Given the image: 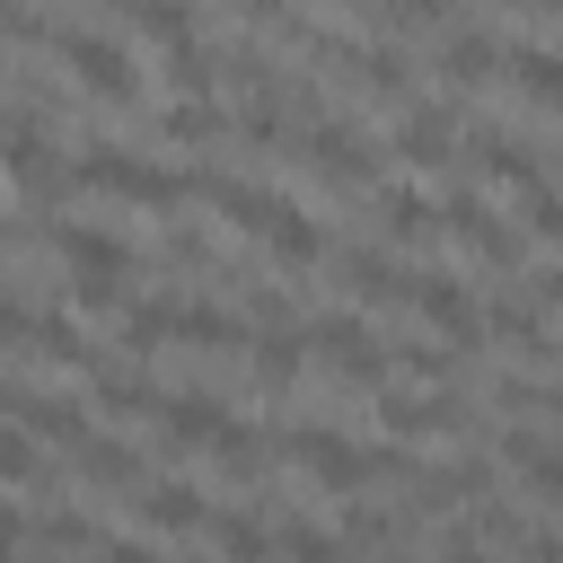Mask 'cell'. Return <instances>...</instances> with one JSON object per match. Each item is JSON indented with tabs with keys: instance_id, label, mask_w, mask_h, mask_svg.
<instances>
[{
	"instance_id": "6da1fadb",
	"label": "cell",
	"mask_w": 563,
	"mask_h": 563,
	"mask_svg": "<svg viewBox=\"0 0 563 563\" xmlns=\"http://www.w3.org/2000/svg\"><path fill=\"white\" fill-rule=\"evenodd\" d=\"M79 185L123 194V202H150V211H185V202H194V167H150V158H132L114 132H88V150H79Z\"/></svg>"
},
{
	"instance_id": "7a4b0ae2",
	"label": "cell",
	"mask_w": 563,
	"mask_h": 563,
	"mask_svg": "<svg viewBox=\"0 0 563 563\" xmlns=\"http://www.w3.org/2000/svg\"><path fill=\"white\" fill-rule=\"evenodd\" d=\"M53 53H62V70H79L88 97H106V106H141V62H132V44H123L114 26L53 18Z\"/></svg>"
},
{
	"instance_id": "3957f363",
	"label": "cell",
	"mask_w": 563,
	"mask_h": 563,
	"mask_svg": "<svg viewBox=\"0 0 563 563\" xmlns=\"http://www.w3.org/2000/svg\"><path fill=\"white\" fill-rule=\"evenodd\" d=\"M299 343H308L343 387H378V378H387V343H378V325H369L361 308H325V317H308Z\"/></svg>"
},
{
	"instance_id": "277c9868",
	"label": "cell",
	"mask_w": 563,
	"mask_h": 563,
	"mask_svg": "<svg viewBox=\"0 0 563 563\" xmlns=\"http://www.w3.org/2000/svg\"><path fill=\"white\" fill-rule=\"evenodd\" d=\"M299 150H308V167L334 185V194H352V185H378V141H369V123L361 114H325L317 132H299Z\"/></svg>"
},
{
	"instance_id": "5b68a950",
	"label": "cell",
	"mask_w": 563,
	"mask_h": 563,
	"mask_svg": "<svg viewBox=\"0 0 563 563\" xmlns=\"http://www.w3.org/2000/svg\"><path fill=\"white\" fill-rule=\"evenodd\" d=\"M18 238H44L79 282H132V264H141V246L97 229V220H44V229H18Z\"/></svg>"
},
{
	"instance_id": "8992f818",
	"label": "cell",
	"mask_w": 563,
	"mask_h": 563,
	"mask_svg": "<svg viewBox=\"0 0 563 563\" xmlns=\"http://www.w3.org/2000/svg\"><path fill=\"white\" fill-rule=\"evenodd\" d=\"M325 273H334L343 299H361V308H405L413 282H422V264H396L378 238H361V246H325Z\"/></svg>"
},
{
	"instance_id": "52a82bcc",
	"label": "cell",
	"mask_w": 563,
	"mask_h": 563,
	"mask_svg": "<svg viewBox=\"0 0 563 563\" xmlns=\"http://www.w3.org/2000/svg\"><path fill=\"white\" fill-rule=\"evenodd\" d=\"M282 457H290V466H308V475H317L325 493H343V501L361 493V449H352L325 413H299V422L282 431Z\"/></svg>"
},
{
	"instance_id": "ba28073f",
	"label": "cell",
	"mask_w": 563,
	"mask_h": 563,
	"mask_svg": "<svg viewBox=\"0 0 563 563\" xmlns=\"http://www.w3.org/2000/svg\"><path fill=\"white\" fill-rule=\"evenodd\" d=\"M194 194H202L211 211H229L238 229H255V238H273L282 211H290L282 185H264V176H229V167H194Z\"/></svg>"
},
{
	"instance_id": "9c48e42d",
	"label": "cell",
	"mask_w": 563,
	"mask_h": 563,
	"mask_svg": "<svg viewBox=\"0 0 563 563\" xmlns=\"http://www.w3.org/2000/svg\"><path fill=\"white\" fill-rule=\"evenodd\" d=\"M378 422H387L396 449H413V440L466 431V422H475V396H457V387H431V396H378Z\"/></svg>"
},
{
	"instance_id": "30bf717a",
	"label": "cell",
	"mask_w": 563,
	"mask_h": 563,
	"mask_svg": "<svg viewBox=\"0 0 563 563\" xmlns=\"http://www.w3.org/2000/svg\"><path fill=\"white\" fill-rule=\"evenodd\" d=\"M440 229H457V238H466V246H475L484 264H501V273H510V264L528 255V238H519V229H510V220H501V211H493V202H484L475 185H457V194L440 202Z\"/></svg>"
},
{
	"instance_id": "8fae6325",
	"label": "cell",
	"mask_w": 563,
	"mask_h": 563,
	"mask_svg": "<svg viewBox=\"0 0 563 563\" xmlns=\"http://www.w3.org/2000/svg\"><path fill=\"white\" fill-rule=\"evenodd\" d=\"M396 158L405 167H449L457 158V97H413L396 114Z\"/></svg>"
},
{
	"instance_id": "7c38bea8",
	"label": "cell",
	"mask_w": 563,
	"mask_h": 563,
	"mask_svg": "<svg viewBox=\"0 0 563 563\" xmlns=\"http://www.w3.org/2000/svg\"><path fill=\"white\" fill-rule=\"evenodd\" d=\"M413 308L466 352V343H484V308H475V290L457 282V273H440V264H422V282H413Z\"/></svg>"
},
{
	"instance_id": "4fadbf2b",
	"label": "cell",
	"mask_w": 563,
	"mask_h": 563,
	"mask_svg": "<svg viewBox=\"0 0 563 563\" xmlns=\"http://www.w3.org/2000/svg\"><path fill=\"white\" fill-rule=\"evenodd\" d=\"M501 70V26L493 18H457L449 35H440V79L449 88H484Z\"/></svg>"
},
{
	"instance_id": "5bb4252c",
	"label": "cell",
	"mask_w": 563,
	"mask_h": 563,
	"mask_svg": "<svg viewBox=\"0 0 563 563\" xmlns=\"http://www.w3.org/2000/svg\"><path fill=\"white\" fill-rule=\"evenodd\" d=\"M88 396H97L106 413H158V405H167V387H158L141 361H123V352H97V361H88Z\"/></svg>"
},
{
	"instance_id": "9a60e30c",
	"label": "cell",
	"mask_w": 563,
	"mask_h": 563,
	"mask_svg": "<svg viewBox=\"0 0 563 563\" xmlns=\"http://www.w3.org/2000/svg\"><path fill=\"white\" fill-rule=\"evenodd\" d=\"M158 422H167V431H158V449H167V457H185V449H211V440H220L229 405H220L211 387H176V396L158 405Z\"/></svg>"
},
{
	"instance_id": "2e32d148",
	"label": "cell",
	"mask_w": 563,
	"mask_h": 563,
	"mask_svg": "<svg viewBox=\"0 0 563 563\" xmlns=\"http://www.w3.org/2000/svg\"><path fill=\"white\" fill-rule=\"evenodd\" d=\"M132 510H141V528H158V537H194V528H211V501H202L185 475L141 484V493H132Z\"/></svg>"
},
{
	"instance_id": "e0dca14e",
	"label": "cell",
	"mask_w": 563,
	"mask_h": 563,
	"mask_svg": "<svg viewBox=\"0 0 563 563\" xmlns=\"http://www.w3.org/2000/svg\"><path fill=\"white\" fill-rule=\"evenodd\" d=\"M501 466H510L537 501H563V449H554L537 422H510V431H501Z\"/></svg>"
},
{
	"instance_id": "ac0fdd59",
	"label": "cell",
	"mask_w": 563,
	"mask_h": 563,
	"mask_svg": "<svg viewBox=\"0 0 563 563\" xmlns=\"http://www.w3.org/2000/svg\"><path fill=\"white\" fill-rule=\"evenodd\" d=\"M18 422H26V440H53V449H88V405L79 396H53V387H26L18 396Z\"/></svg>"
},
{
	"instance_id": "d6986e66",
	"label": "cell",
	"mask_w": 563,
	"mask_h": 563,
	"mask_svg": "<svg viewBox=\"0 0 563 563\" xmlns=\"http://www.w3.org/2000/svg\"><path fill=\"white\" fill-rule=\"evenodd\" d=\"M369 211H378V238H431V229H440V202H431L413 176L369 185Z\"/></svg>"
},
{
	"instance_id": "ffe728a7",
	"label": "cell",
	"mask_w": 563,
	"mask_h": 563,
	"mask_svg": "<svg viewBox=\"0 0 563 563\" xmlns=\"http://www.w3.org/2000/svg\"><path fill=\"white\" fill-rule=\"evenodd\" d=\"M176 343H194V352H238V343H246V317L220 308V299H176Z\"/></svg>"
},
{
	"instance_id": "44dd1931",
	"label": "cell",
	"mask_w": 563,
	"mask_h": 563,
	"mask_svg": "<svg viewBox=\"0 0 563 563\" xmlns=\"http://www.w3.org/2000/svg\"><path fill=\"white\" fill-rule=\"evenodd\" d=\"M501 70H510L537 106L563 114V44H537V35H528V44H501Z\"/></svg>"
},
{
	"instance_id": "7402d4cb",
	"label": "cell",
	"mask_w": 563,
	"mask_h": 563,
	"mask_svg": "<svg viewBox=\"0 0 563 563\" xmlns=\"http://www.w3.org/2000/svg\"><path fill=\"white\" fill-rule=\"evenodd\" d=\"M334 545L361 563V554H387V545H405V510H378V501H343V528H334Z\"/></svg>"
},
{
	"instance_id": "603a6c76",
	"label": "cell",
	"mask_w": 563,
	"mask_h": 563,
	"mask_svg": "<svg viewBox=\"0 0 563 563\" xmlns=\"http://www.w3.org/2000/svg\"><path fill=\"white\" fill-rule=\"evenodd\" d=\"M352 70H361V88H369V97L413 106V70H422V62H413L405 44H361V53H352Z\"/></svg>"
},
{
	"instance_id": "cb8c5ba5",
	"label": "cell",
	"mask_w": 563,
	"mask_h": 563,
	"mask_svg": "<svg viewBox=\"0 0 563 563\" xmlns=\"http://www.w3.org/2000/svg\"><path fill=\"white\" fill-rule=\"evenodd\" d=\"M97 493H141V449H123V440H106V431H88V449L70 457Z\"/></svg>"
},
{
	"instance_id": "d4e9b609",
	"label": "cell",
	"mask_w": 563,
	"mask_h": 563,
	"mask_svg": "<svg viewBox=\"0 0 563 563\" xmlns=\"http://www.w3.org/2000/svg\"><path fill=\"white\" fill-rule=\"evenodd\" d=\"M26 352H44V361H79V369L97 361V343H88V334H79L62 308H44V299L26 308Z\"/></svg>"
},
{
	"instance_id": "484cf974",
	"label": "cell",
	"mask_w": 563,
	"mask_h": 563,
	"mask_svg": "<svg viewBox=\"0 0 563 563\" xmlns=\"http://www.w3.org/2000/svg\"><path fill=\"white\" fill-rule=\"evenodd\" d=\"M273 563H352V554H343V545H334L317 519L282 510V519H273Z\"/></svg>"
},
{
	"instance_id": "4316f807",
	"label": "cell",
	"mask_w": 563,
	"mask_h": 563,
	"mask_svg": "<svg viewBox=\"0 0 563 563\" xmlns=\"http://www.w3.org/2000/svg\"><path fill=\"white\" fill-rule=\"evenodd\" d=\"M211 457H220V475L255 484V475H264V457H273V440H264L255 422H238V413H229V422H220V440H211Z\"/></svg>"
},
{
	"instance_id": "83f0119b",
	"label": "cell",
	"mask_w": 563,
	"mask_h": 563,
	"mask_svg": "<svg viewBox=\"0 0 563 563\" xmlns=\"http://www.w3.org/2000/svg\"><path fill=\"white\" fill-rule=\"evenodd\" d=\"M211 537L229 563H273V519H255V510H211Z\"/></svg>"
},
{
	"instance_id": "f1b7e54d",
	"label": "cell",
	"mask_w": 563,
	"mask_h": 563,
	"mask_svg": "<svg viewBox=\"0 0 563 563\" xmlns=\"http://www.w3.org/2000/svg\"><path fill=\"white\" fill-rule=\"evenodd\" d=\"M176 334V299L150 290V299H123V352H158Z\"/></svg>"
},
{
	"instance_id": "f546056e",
	"label": "cell",
	"mask_w": 563,
	"mask_h": 563,
	"mask_svg": "<svg viewBox=\"0 0 563 563\" xmlns=\"http://www.w3.org/2000/svg\"><path fill=\"white\" fill-rule=\"evenodd\" d=\"M114 26H141V35H158V44H167V53H176V44H194V35H202V18H194V9H176V0H141V9H123V18H114Z\"/></svg>"
},
{
	"instance_id": "4dcf8cb0",
	"label": "cell",
	"mask_w": 563,
	"mask_h": 563,
	"mask_svg": "<svg viewBox=\"0 0 563 563\" xmlns=\"http://www.w3.org/2000/svg\"><path fill=\"white\" fill-rule=\"evenodd\" d=\"M246 352H255V378H264V387H290V378H299V361H308L299 325H273V334H255Z\"/></svg>"
},
{
	"instance_id": "1f68e13d",
	"label": "cell",
	"mask_w": 563,
	"mask_h": 563,
	"mask_svg": "<svg viewBox=\"0 0 563 563\" xmlns=\"http://www.w3.org/2000/svg\"><path fill=\"white\" fill-rule=\"evenodd\" d=\"M264 246H273V255H282V264H299V273H308V264H325V229H317V220H308V211H299V202H290V211H282V229H273V238H264Z\"/></svg>"
},
{
	"instance_id": "d6a6232c",
	"label": "cell",
	"mask_w": 563,
	"mask_h": 563,
	"mask_svg": "<svg viewBox=\"0 0 563 563\" xmlns=\"http://www.w3.org/2000/svg\"><path fill=\"white\" fill-rule=\"evenodd\" d=\"M158 123H167V141L202 150V141H220V132H229V106H194V97H176V106H167Z\"/></svg>"
},
{
	"instance_id": "836d02e7",
	"label": "cell",
	"mask_w": 563,
	"mask_h": 563,
	"mask_svg": "<svg viewBox=\"0 0 563 563\" xmlns=\"http://www.w3.org/2000/svg\"><path fill=\"white\" fill-rule=\"evenodd\" d=\"M387 361H405V369H413V378H431V387H449V378H457V352H449V343H422V334L387 343Z\"/></svg>"
},
{
	"instance_id": "e575fe53",
	"label": "cell",
	"mask_w": 563,
	"mask_h": 563,
	"mask_svg": "<svg viewBox=\"0 0 563 563\" xmlns=\"http://www.w3.org/2000/svg\"><path fill=\"white\" fill-rule=\"evenodd\" d=\"M158 264H176V273H202V264H211L202 229H194V220H167V238H158Z\"/></svg>"
},
{
	"instance_id": "d590c367",
	"label": "cell",
	"mask_w": 563,
	"mask_h": 563,
	"mask_svg": "<svg viewBox=\"0 0 563 563\" xmlns=\"http://www.w3.org/2000/svg\"><path fill=\"white\" fill-rule=\"evenodd\" d=\"M519 211H528V229H537V238H563V185H554V176H545V185H528V194H519Z\"/></svg>"
},
{
	"instance_id": "8d00e7d4",
	"label": "cell",
	"mask_w": 563,
	"mask_h": 563,
	"mask_svg": "<svg viewBox=\"0 0 563 563\" xmlns=\"http://www.w3.org/2000/svg\"><path fill=\"white\" fill-rule=\"evenodd\" d=\"M0 475H9V484H35V475H44V457H35V440H26L18 422H0Z\"/></svg>"
},
{
	"instance_id": "74e56055",
	"label": "cell",
	"mask_w": 563,
	"mask_h": 563,
	"mask_svg": "<svg viewBox=\"0 0 563 563\" xmlns=\"http://www.w3.org/2000/svg\"><path fill=\"white\" fill-rule=\"evenodd\" d=\"M97 563H158V545H150V537H106Z\"/></svg>"
},
{
	"instance_id": "f35d334b",
	"label": "cell",
	"mask_w": 563,
	"mask_h": 563,
	"mask_svg": "<svg viewBox=\"0 0 563 563\" xmlns=\"http://www.w3.org/2000/svg\"><path fill=\"white\" fill-rule=\"evenodd\" d=\"M18 554H26V510L0 501V563H18Z\"/></svg>"
},
{
	"instance_id": "ab89813d",
	"label": "cell",
	"mask_w": 563,
	"mask_h": 563,
	"mask_svg": "<svg viewBox=\"0 0 563 563\" xmlns=\"http://www.w3.org/2000/svg\"><path fill=\"white\" fill-rule=\"evenodd\" d=\"M519 554H528V563H563V528H528Z\"/></svg>"
},
{
	"instance_id": "60d3db41",
	"label": "cell",
	"mask_w": 563,
	"mask_h": 563,
	"mask_svg": "<svg viewBox=\"0 0 563 563\" xmlns=\"http://www.w3.org/2000/svg\"><path fill=\"white\" fill-rule=\"evenodd\" d=\"M440 563H493V545H475L466 528H449V537H440Z\"/></svg>"
},
{
	"instance_id": "b9f144b4",
	"label": "cell",
	"mask_w": 563,
	"mask_h": 563,
	"mask_svg": "<svg viewBox=\"0 0 563 563\" xmlns=\"http://www.w3.org/2000/svg\"><path fill=\"white\" fill-rule=\"evenodd\" d=\"M9 246H18V229H9V220H0V255H9Z\"/></svg>"
},
{
	"instance_id": "7bdbcfd3",
	"label": "cell",
	"mask_w": 563,
	"mask_h": 563,
	"mask_svg": "<svg viewBox=\"0 0 563 563\" xmlns=\"http://www.w3.org/2000/svg\"><path fill=\"white\" fill-rule=\"evenodd\" d=\"M387 563H422V554H387Z\"/></svg>"
}]
</instances>
